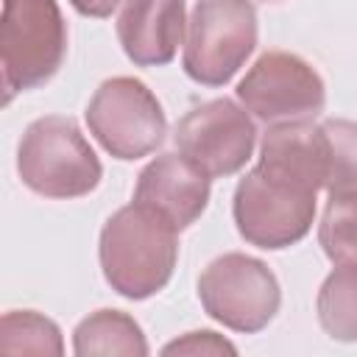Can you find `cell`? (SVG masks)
<instances>
[{"mask_svg": "<svg viewBox=\"0 0 357 357\" xmlns=\"http://www.w3.org/2000/svg\"><path fill=\"white\" fill-rule=\"evenodd\" d=\"M98 257L112 290L142 301L170 282L178 259V229L134 201L103 223Z\"/></svg>", "mask_w": 357, "mask_h": 357, "instance_id": "cell-1", "label": "cell"}, {"mask_svg": "<svg viewBox=\"0 0 357 357\" xmlns=\"http://www.w3.org/2000/svg\"><path fill=\"white\" fill-rule=\"evenodd\" d=\"M318 190L284 170L257 162L234 190V223L245 243L279 251L312 229Z\"/></svg>", "mask_w": 357, "mask_h": 357, "instance_id": "cell-2", "label": "cell"}, {"mask_svg": "<svg viewBox=\"0 0 357 357\" xmlns=\"http://www.w3.org/2000/svg\"><path fill=\"white\" fill-rule=\"evenodd\" d=\"M17 170L28 190L45 198L89 195L103 176L100 159L73 117L33 120L17 148Z\"/></svg>", "mask_w": 357, "mask_h": 357, "instance_id": "cell-3", "label": "cell"}, {"mask_svg": "<svg viewBox=\"0 0 357 357\" xmlns=\"http://www.w3.org/2000/svg\"><path fill=\"white\" fill-rule=\"evenodd\" d=\"M67 56V22L56 0H3L0 64L11 92L47 84Z\"/></svg>", "mask_w": 357, "mask_h": 357, "instance_id": "cell-4", "label": "cell"}, {"mask_svg": "<svg viewBox=\"0 0 357 357\" xmlns=\"http://www.w3.org/2000/svg\"><path fill=\"white\" fill-rule=\"evenodd\" d=\"M184 73L204 86H223L257 47L251 0H198L187 20Z\"/></svg>", "mask_w": 357, "mask_h": 357, "instance_id": "cell-5", "label": "cell"}, {"mask_svg": "<svg viewBox=\"0 0 357 357\" xmlns=\"http://www.w3.org/2000/svg\"><path fill=\"white\" fill-rule=\"evenodd\" d=\"M89 134L114 159H139L153 153L167 134V117L156 95L131 75L103 81L86 106Z\"/></svg>", "mask_w": 357, "mask_h": 357, "instance_id": "cell-6", "label": "cell"}, {"mask_svg": "<svg viewBox=\"0 0 357 357\" xmlns=\"http://www.w3.org/2000/svg\"><path fill=\"white\" fill-rule=\"evenodd\" d=\"M198 298L206 315L218 324L254 335L279 312L282 290L262 259L229 251L204 268L198 279Z\"/></svg>", "mask_w": 357, "mask_h": 357, "instance_id": "cell-7", "label": "cell"}, {"mask_svg": "<svg viewBox=\"0 0 357 357\" xmlns=\"http://www.w3.org/2000/svg\"><path fill=\"white\" fill-rule=\"evenodd\" d=\"M237 98L257 120L279 126L318 117L326 106V86L307 59L268 50L240 81Z\"/></svg>", "mask_w": 357, "mask_h": 357, "instance_id": "cell-8", "label": "cell"}, {"mask_svg": "<svg viewBox=\"0 0 357 357\" xmlns=\"http://www.w3.org/2000/svg\"><path fill=\"white\" fill-rule=\"evenodd\" d=\"M176 148L209 178L231 176L245 167L257 145V126L245 106L215 98L190 109L176 123Z\"/></svg>", "mask_w": 357, "mask_h": 357, "instance_id": "cell-9", "label": "cell"}, {"mask_svg": "<svg viewBox=\"0 0 357 357\" xmlns=\"http://www.w3.org/2000/svg\"><path fill=\"white\" fill-rule=\"evenodd\" d=\"M134 201L167 218L178 231L192 226L209 204V176L181 153H162L142 167Z\"/></svg>", "mask_w": 357, "mask_h": 357, "instance_id": "cell-10", "label": "cell"}, {"mask_svg": "<svg viewBox=\"0 0 357 357\" xmlns=\"http://www.w3.org/2000/svg\"><path fill=\"white\" fill-rule=\"evenodd\" d=\"M187 28L184 0H128L117 17L123 53L139 67L170 64Z\"/></svg>", "mask_w": 357, "mask_h": 357, "instance_id": "cell-11", "label": "cell"}, {"mask_svg": "<svg viewBox=\"0 0 357 357\" xmlns=\"http://www.w3.org/2000/svg\"><path fill=\"white\" fill-rule=\"evenodd\" d=\"M73 351L89 354H148V340L139 324L120 310H98L86 315L73 332Z\"/></svg>", "mask_w": 357, "mask_h": 357, "instance_id": "cell-12", "label": "cell"}, {"mask_svg": "<svg viewBox=\"0 0 357 357\" xmlns=\"http://www.w3.org/2000/svg\"><path fill=\"white\" fill-rule=\"evenodd\" d=\"M318 321L335 340H357V265H337L318 290Z\"/></svg>", "mask_w": 357, "mask_h": 357, "instance_id": "cell-13", "label": "cell"}, {"mask_svg": "<svg viewBox=\"0 0 357 357\" xmlns=\"http://www.w3.org/2000/svg\"><path fill=\"white\" fill-rule=\"evenodd\" d=\"M324 131V190L329 195L357 192V123L343 117H326Z\"/></svg>", "mask_w": 357, "mask_h": 357, "instance_id": "cell-14", "label": "cell"}, {"mask_svg": "<svg viewBox=\"0 0 357 357\" xmlns=\"http://www.w3.org/2000/svg\"><path fill=\"white\" fill-rule=\"evenodd\" d=\"M0 351L3 354H61V332L59 326L33 312V310H11L0 321Z\"/></svg>", "mask_w": 357, "mask_h": 357, "instance_id": "cell-15", "label": "cell"}, {"mask_svg": "<svg viewBox=\"0 0 357 357\" xmlns=\"http://www.w3.org/2000/svg\"><path fill=\"white\" fill-rule=\"evenodd\" d=\"M318 243L335 265H357V192L329 195L318 223Z\"/></svg>", "mask_w": 357, "mask_h": 357, "instance_id": "cell-16", "label": "cell"}, {"mask_svg": "<svg viewBox=\"0 0 357 357\" xmlns=\"http://www.w3.org/2000/svg\"><path fill=\"white\" fill-rule=\"evenodd\" d=\"M162 354H237V346L218 332L201 329V332H187L176 337L162 349Z\"/></svg>", "mask_w": 357, "mask_h": 357, "instance_id": "cell-17", "label": "cell"}, {"mask_svg": "<svg viewBox=\"0 0 357 357\" xmlns=\"http://www.w3.org/2000/svg\"><path fill=\"white\" fill-rule=\"evenodd\" d=\"M128 0H70V6L84 17H112Z\"/></svg>", "mask_w": 357, "mask_h": 357, "instance_id": "cell-18", "label": "cell"}]
</instances>
